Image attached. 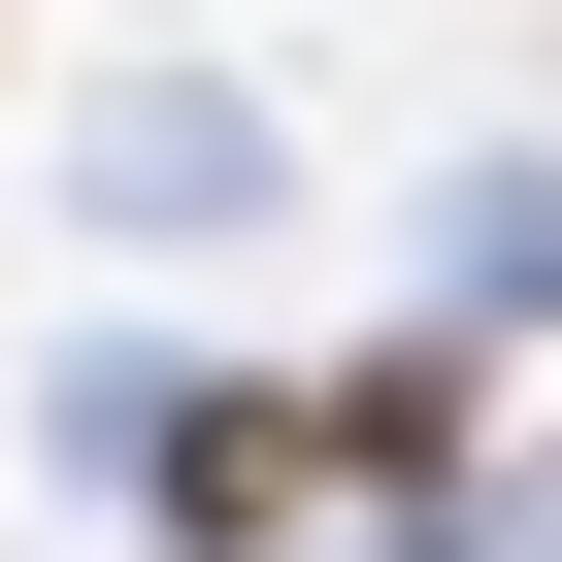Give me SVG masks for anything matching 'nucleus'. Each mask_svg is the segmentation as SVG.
I'll list each match as a JSON object with an SVG mask.
<instances>
[{"instance_id": "obj_1", "label": "nucleus", "mask_w": 562, "mask_h": 562, "mask_svg": "<svg viewBox=\"0 0 562 562\" xmlns=\"http://www.w3.org/2000/svg\"><path fill=\"white\" fill-rule=\"evenodd\" d=\"M133 496H166V562H299V529H331L299 364H265V397H166V430H133Z\"/></svg>"}, {"instance_id": "obj_2", "label": "nucleus", "mask_w": 562, "mask_h": 562, "mask_svg": "<svg viewBox=\"0 0 562 562\" xmlns=\"http://www.w3.org/2000/svg\"><path fill=\"white\" fill-rule=\"evenodd\" d=\"M299 430H331V529H430V496H463V364H430V331H397V364H331Z\"/></svg>"}]
</instances>
